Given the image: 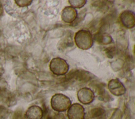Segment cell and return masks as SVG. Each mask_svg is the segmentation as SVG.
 <instances>
[{
  "mask_svg": "<svg viewBox=\"0 0 135 119\" xmlns=\"http://www.w3.org/2000/svg\"><path fill=\"white\" fill-rule=\"evenodd\" d=\"M76 46L82 50H88L91 48L93 44V38L90 31L81 29L78 31L74 37Z\"/></svg>",
  "mask_w": 135,
  "mask_h": 119,
  "instance_id": "6da1fadb",
  "label": "cell"
},
{
  "mask_svg": "<svg viewBox=\"0 0 135 119\" xmlns=\"http://www.w3.org/2000/svg\"><path fill=\"white\" fill-rule=\"evenodd\" d=\"M69 119H83L84 110L82 105L78 103L72 104L68 111Z\"/></svg>",
  "mask_w": 135,
  "mask_h": 119,
  "instance_id": "5b68a950",
  "label": "cell"
},
{
  "mask_svg": "<svg viewBox=\"0 0 135 119\" xmlns=\"http://www.w3.org/2000/svg\"><path fill=\"white\" fill-rule=\"evenodd\" d=\"M32 1L31 0H15V3L20 7H26L30 5Z\"/></svg>",
  "mask_w": 135,
  "mask_h": 119,
  "instance_id": "4fadbf2b",
  "label": "cell"
},
{
  "mask_svg": "<svg viewBox=\"0 0 135 119\" xmlns=\"http://www.w3.org/2000/svg\"><path fill=\"white\" fill-rule=\"evenodd\" d=\"M71 102L70 99L62 94L54 95L51 100V104L52 109L58 112H63L66 110Z\"/></svg>",
  "mask_w": 135,
  "mask_h": 119,
  "instance_id": "3957f363",
  "label": "cell"
},
{
  "mask_svg": "<svg viewBox=\"0 0 135 119\" xmlns=\"http://www.w3.org/2000/svg\"><path fill=\"white\" fill-rule=\"evenodd\" d=\"M49 68L50 71L54 74L63 75L68 72L69 65L65 60L60 57H56L51 60Z\"/></svg>",
  "mask_w": 135,
  "mask_h": 119,
  "instance_id": "7a4b0ae2",
  "label": "cell"
},
{
  "mask_svg": "<svg viewBox=\"0 0 135 119\" xmlns=\"http://www.w3.org/2000/svg\"><path fill=\"white\" fill-rule=\"evenodd\" d=\"M2 73L0 72V78H1V77L2 76Z\"/></svg>",
  "mask_w": 135,
  "mask_h": 119,
  "instance_id": "9a60e30c",
  "label": "cell"
},
{
  "mask_svg": "<svg viewBox=\"0 0 135 119\" xmlns=\"http://www.w3.org/2000/svg\"><path fill=\"white\" fill-rule=\"evenodd\" d=\"M120 20L122 25L128 29L133 28L135 26L134 13L130 10L123 11L119 16Z\"/></svg>",
  "mask_w": 135,
  "mask_h": 119,
  "instance_id": "277c9868",
  "label": "cell"
},
{
  "mask_svg": "<svg viewBox=\"0 0 135 119\" xmlns=\"http://www.w3.org/2000/svg\"><path fill=\"white\" fill-rule=\"evenodd\" d=\"M78 98L80 102L84 104L91 103L94 99V94L89 88H84L80 89L78 93Z\"/></svg>",
  "mask_w": 135,
  "mask_h": 119,
  "instance_id": "ba28073f",
  "label": "cell"
},
{
  "mask_svg": "<svg viewBox=\"0 0 135 119\" xmlns=\"http://www.w3.org/2000/svg\"><path fill=\"white\" fill-rule=\"evenodd\" d=\"M68 2L71 5V6L74 8H80L82 7L86 3V0H69Z\"/></svg>",
  "mask_w": 135,
  "mask_h": 119,
  "instance_id": "8fae6325",
  "label": "cell"
},
{
  "mask_svg": "<svg viewBox=\"0 0 135 119\" xmlns=\"http://www.w3.org/2000/svg\"><path fill=\"white\" fill-rule=\"evenodd\" d=\"M27 119H41L43 116V111L37 106L30 107L25 114Z\"/></svg>",
  "mask_w": 135,
  "mask_h": 119,
  "instance_id": "9c48e42d",
  "label": "cell"
},
{
  "mask_svg": "<svg viewBox=\"0 0 135 119\" xmlns=\"http://www.w3.org/2000/svg\"><path fill=\"white\" fill-rule=\"evenodd\" d=\"M105 52L108 58H112L117 54V50L115 46H111L105 49Z\"/></svg>",
  "mask_w": 135,
  "mask_h": 119,
  "instance_id": "7c38bea8",
  "label": "cell"
},
{
  "mask_svg": "<svg viewBox=\"0 0 135 119\" xmlns=\"http://www.w3.org/2000/svg\"><path fill=\"white\" fill-rule=\"evenodd\" d=\"M105 111L101 108H95L92 110V116L93 117H99L102 115L104 113Z\"/></svg>",
  "mask_w": 135,
  "mask_h": 119,
  "instance_id": "5bb4252c",
  "label": "cell"
},
{
  "mask_svg": "<svg viewBox=\"0 0 135 119\" xmlns=\"http://www.w3.org/2000/svg\"><path fill=\"white\" fill-rule=\"evenodd\" d=\"M94 37L95 40L100 44L108 45L111 44L112 42V37L110 35L107 34L98 33L94 35Z\"/></svg>",
  "mask_w": 135,
  "mask_h": 119,
  "instance_id": "30bf717a",
  "label": "cell"
},
{
  "mask_svg": "<svg viewBox=\"0 0 135 119\" xmlns=\"http://www.w3.org/2000/svg\"><path fill=\"white\" fill-rule=\"evenodd\" d=\"M78 16L76 10L71 6H66L63 8L61 14V18L66 23H73Z\"/></svg>",
  "mask_w": 135,
  "mask_h": 119,
  "instance_id": "52a82bcc",
  "label": "cell"
},
{
  "mask_svg": "<svg viewBox=\"0 0 135 119\" xmlns=\"http://www.w3.org/2000/svg\"><path fill=\"white\" fill-rule=\"evenodd\" d=\"M110 91L115 95H121L126 92V89L123 84L118 79L111 80L108 83Z\"/></svg>",
  "mask_w": 135,
  "mask_h": 119,
  "instance_id": "8992f818",
  "label": "cell"
}]
</instances>
